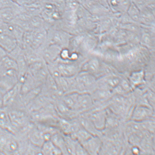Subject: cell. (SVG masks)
<instances>
[{
	"label": "cell",
	"mask_w": 155,
	"mask_h": 155,
	"mask_svg": "<svg viewBox=\"0 0 155 155\" xmlns=\"http://www.w3.org/2000/svg\"><path fill=\"white\" fill-rule=\"evenodd\" d=\"M129 82L134 86H138L145 82V74L143 71H137L132 74L129 78Z\"/></svg>",
	"instance_id": "ac0fdd59"
},
{
	"label": "cell",
	"mask_w": 155,
	"mask_h": 155,
	"mask_svg": "<svg viewBox=\"0 0 155 155\" xmlns=\"http://www.w3.org/2000/svg\"><path fill=\"white\" fill-rule=\"evenodd\" d=\"M91 1L100 3V4L103 5L106 8H110L109 5H108L107 0H91Z\"/></svg>",
	"instance_id": "d4e9b609"
},
{
	"label": "cell",
	"mask_w": 155,
	"mask_h": 155,
	"mask_svg": "<svg viewBox=\"0 0 155 155\" xmlns=\"http://www.w3.org/2000/svg\"><path fill=\"white\" fill-rule=\"evenodd\" d=\"M9 116L4 112L0 113V126L3 128L8 129L10 126Z\"/></svg>",
	"instance_id": "7402d4cb"
},
{
	"label": "cell",
	"mask_w": 155,
	"mask_h": 155,
	"mask_svg": "<svg viewBox=\"0 0 155 155\" xmlns=\"http://www.w3.org/2000/svg\"><path fill=\"white\" fill-rule=\"evenodd\" d=\"M17 4L11 0H0V10L8 7H14Z\"/></svg>",
	"instance_id": "cb8c5ba5"
},
{
	"label": "cell",
	"mask_w": 155,
	"mask_h": 155,
	"mask_svg": "<svg viewBox=\"0 0 155 155\" xmlns=\"http://www.w3.org/2000/svg\"><path fill=\"white\" fill-rule=\"evenodd\" d=\"M132 2L131 0H110L108 3L113 13L122 14L127 12Z\"/></svg>",
	"instance_id": "52a82bcc"
},
{
	"label": "cell",
	"mask_w": 155,
	"mask_h": 155,
	"mask_svg": "<svg viewBox=\"0 0 155 155\" xmlns=\"http://www.w3.org/2000/svg\"><path fill=\"white\" fill-rule=\"evenodd\" d=\"M155 13L147 8L140 10V24L147 26H154Z\"/></svg>",
	"instance_id": "8fae6325"
},
{
	"label": "cell",
	"mask_w": 155,
	"mask_h": 155,
	"mask_svg": "<svg viewBox=\"0 0 155 155\" xmlns=\"http://www.w3.org/2000/svg\"><path fill=\"white\" fill-rule=\"evenodd\" d=\"M18 44L14 37L6 34L0 33V47L8 53L13 49Z\"/></svg>",
	"instance_id": "9c48e42d"
},
{
	"label": "cell",
	"mask_w": 155,
	"mask_h": 155,
	"mask_svg": "<svg viewBox=\"0 0 155 155\" xmlns=\"http://www.w3.org/2000/svg\"><path fill=\"white\" fill-rule=\"evenodd\" d=\"M8 54L6 51L4 49L0 47V62L5 57H6Z\"/></svg>",
	"instance_id": "484cf974"
},
{
	"label": "cell",
	"mask_w": 155,
	"mask_h": 155,
	"mask_svg": "<svg viewBox=\"0 0 155 155\" xmlns=\"http://www.w3.org/2000/svg\"><path fill=\"white\" fill-rule=\"evenodd\" d=\"M88 154H99L103 144L101 137L92 135L86 141L81 143Z\"/></svg>",
	"instance_id": "8992f818"
},
{
	"label": "cell",
	"mask_w": 155,
	"mask_h": 155,
	"mask_svg": "<svg viewBox=\"0 0 155 155\" xmlns=\"http://www.w3.org/2000/svg\"><path fill=\"white\" fill-rule=\"evenodd\" d=\"M126 12L134 22L140 24V10L134 3L132 2Z\"/></svg>",
	"instance_id": "d6986e66"
},
{
	"label": "cell",
	"mask_w": 155,
	"mask_h": 155,
	"mask_svg": "<svg viewBox=\"0 0 155 155\" xmlns=\"http://www.w3.org/2000/svg\"><path fill=\"white\" fill-rule=\"evenodd\" d=\"M77 92L91 94L97 88V79L90 73L81 71L75 76Z\"/></svg>",
	"instance_id": "6da1fadb"
},
{
	"label": "cell",
	"mask_w": 155,
	"mask_h": 155,
	"mask_svg": "<svg viewBox=\"0 0 155 155\" xmlns=\"http://www.w3.org/2000/svg\"><path fill=\"white\" fill-rule=\"evenodd\" d=\"M94 103L91 95L88 93L78 94L74 111L78 116L93 109Z\"/></svg>",
	"instance_id": "3957f363"
},
{
	"label": "cell",
	"mask_w": 155,
	"mask_h": 155,
	"mask_svg": "<svg viewBox=\"0 0 155 155\" xmlns=\"http://www.w3.org/2000/svg\"><path fill=\"white\" fill-rule=\"evenodd\" d=\"M29 139L31 144L40 147L45 141L42 133L38 128L34 129L30 133Z\"/></svg>",
	"instance_id": "9a60e30c"
},
{
	"label": "cell",
	"mask_w": 155,
	"mask_h": 155,
	"mask_svg": "<svg viewBox=\"0 0 155 155\" xmlns=\"http://www.w3.org/2000/svg\"><path fill=\"white\" fill-rule=\"evenodd\" d=\"M32 42L31 48L37 50L46 42L47 33L43 28L34 30L32 31Z\"/></svg>",
	"instance_id": "ba28073f"
},
{
	"label": "cell",
	"mask_w": 155,
	"mask_h": 155,
	"mask_svg": "<svg viewBox=\"0 0 155 155\" xmlns=\"http://www.w3.org/2000/svg\"><path fill=\"white\" fill-rule=\"evenodd\" d=\"M4 93L0 90V108L3 106V97Z\"/></svg>",
	"instance_id": "83f0119b"
},
{
	"label": "cell",
	"mask_w": 155,
	"mask_h": 155,
	"mask_svg": "<svg viewBox=\"0 0 155 155\" xmlns=\"http://www.w3.org/2000/svg\"><path fill=\"white\" fill-rule=\"evenodd\" d=\"M42 154L61 155V151L51 140L45 141L41 147Z\"/></svg>",
	"instance_id": "4fadbf2b"
},
{
	"label": "cell",
	"mask_w": 155,
	"mask_h": 155,
	"mask_svg": "<svg viewBox=\"0 0 155 155\" xmlns=\"http://www.w3.org/2000/svg\"><path fill=\"white\" fill-rule=\"evenodd\" d=\"M63 135L68 154L75 155L77 146L79 142L70 135L64 134Z\"/></svg>",
	"instance_id": "e0dca14e"
},
{
	"label": "cell",
	"mask_w": 155,
	"mask_h": 155,
	"mask_svg": "<svg viewBox=\"0 0 155 155\" xmlns=\"http://www.w3.org/2000/svg\"><path fill=\"white\" fill-rule=\"evenodd\" d=\"M17 66V73L19 81L24 77L28 71V65L25 58L24 51L16 60Z\"/></svg>",
	"instance_id": "5bb4252c"
},
{
	"label": "cell",
	"mask_w": 155,
	"mask_h": 155,
	"mask_svg": "<svg viewBox=\"0 0 155 155\" xmlns=\"http://www.w3.org/2000/svg\"><path fill=\"white\" fill-rule=\"evenodd\" d=\"M81 69V71L90 73L96 77V75L97 74L99 71V61L96 58H91L83 64Z\"/></svg>",
	"instance_id": "30bf717a"
},
{
	"label": "cell",
	"mask_w": 155,
	"mask_h": 155,
	"mask_svg": "<svg viewBox=\"0 0 155 155\" xmlns=\"http://www.w3.org/2000/svg\"><path fill=\"white\" fill-rule=\"evenodd\" d=\"M5 150L10 152H13L18 148V145L16 140H10L6 141L4 145Z\"/></svg>",
	"instance_id": "603a6c76"
},
{
	"label": "cell",
	"mask_w": 155,
	"mask_h": 155,
	"mask_svg": "<svg viewBox=\"0 0 155 155\" xmlns=\"http://www.w3.org/2000/svg\"><path fill=\"white\" fill-rule=\"evenodd\" d=\"M85 114L92 121L94 126L99 131L102 132L106 127V108H94Z\"/></svg>",
	"instance_id": "7a4b0ae2"
},
{
	"label": "cell",
	"mask_w": 155,
	"mask_h": 155,
	"mask_svg": "<svg viewBox=\"0 0 155 155\" xmlns=\"http://www.w3.org/2000/svg\"><path fill=\"white\" fill-rule=\"evenodd\" d=\"M83 5L89 12L96 17H101L112 13L110 8L91 0H86Z\"/></svg>",
	"instance_id": "5b68a950"
},
{
	"label": "cell",
	"mask_w": 155,
	"mask_h": 155,
	"mask_svg": "<svg viewBox=\"0 0 155 155\" xmlns=\"http://www.w3.org/2000/svg\"><path fill=\"white\" fill-rule=\"evenodd\" d=\"M141 125L143 129H146L150 133H154L155 121L154 118H151L142 121Z\"/></svg>",
	"instance_id": "ffe728a7"
},
{
	"label": "cell",
	"mask_w": 155,
	"mask_h": 155,
	"mask_svg": "<svg viewBox=\"0 0 155 155\" xmlns=\"http://www.w3.org/2000/svg\"><path fill=\"white\" fill-rule=\"evenodd\" d=\"M132 153L134 154H138L140 152V149L137 146H134L131 149Z\"/></svg>",
	"instance_id": "4316f807"
},
{
	"label": "cell",
	"mask_w": 155,
	"mask_h": 155,
	"mask_svg": "<svg viewBox=\"0 0 155 155\" xmlns=\"http://www.w3.org/2000/svg\"><path fill=\"white\" fill-rule=\"evenodd\" d=\"M23 51L24 49L22 46L18 44L13 49L8 53L7 56L16 61L18 58L22 54Z\"/></svg>",
	"instance_id": "44dd1931"
},
{
	"label": "cell",
	"mask_w": 155,
	"mask_h": 155,
	"mask_svg": "<svg viewBox=\"0 0 155 155\" xmlns=\"http://www.w3.org/2000/svg\"><path fill=\"white\" fill-rule=\"evenodd\" d=\"M130 117L131 120L140 122L154 118V110L150 107L137 104L134 108Z\"/></svg>",
	"instance_id": "277c9868"
},
{
	"label": "cell",
	"mask_w": 155,
	"mask_h": 155,
	"mask_svg": "<svg viewBox=\"0 0 155 155\" xmlns=\"http://www.w3.org/2000/svg\"><path fill=\"white\" fill-rule=\"evenodd\" d=\"M70 135L80 143H82L86 141L93 135L81 126L79 129Z\"/></svg>",
	"instance_id": "2e32d148"
},
{
	"label": "cell",
	"mask_w": 155,
	"mask_h": 155,
	"mask_svg": "<svg viewBox=\"0 0 155 155\" xmlns=\"http://www.w3.org/2000/svg\"><path fill=\"white\" fill-rule=\"evenodd\" d=\"M51 140L60 150L62 154H68L66 147L63 134L60 130L53 135Z\"/></svg>",
	"instance_id": "7c38bea8"
}]
</instances>
